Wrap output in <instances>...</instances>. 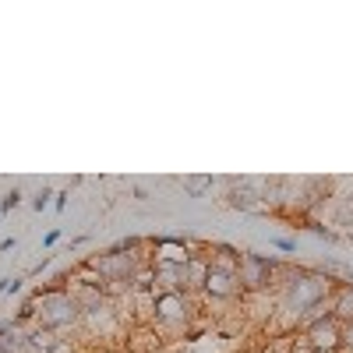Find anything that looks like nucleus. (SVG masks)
Segmentation results:
<instances>
[{
  "label": "nucleus",
  "mask_w": 353,
  "mask_h": 353,
  "mask_svg": "<svg viewBox=\"0 0 353 353\" xmlns=\"http://www.w3.org/2000/svg\"><path fill=\"white\" fill-rule=\"evenodd\" d=\"M81 325L92 332V336H113V332H121V311H117L113 301H106L103 307L85 311L81 314Z\"/></svg>",
  "instance_id": "9"
},
{
  "label": "nucleus",
  "mask_w": 353,
  "mask_h": 353,
  "mask_svg": "<svg viewBox=\"0 0 353 353\" xmlns=\"http://www.w3.org/2000/svg\"><path fill=\"white\" fill-rule=\"evenodd\" d=\"M32 304L39 307V311H36L39 325L50 329V332H68V329H78V325H81V307H78V301H74V293L64 290V286L43 290Z\"/></svg>",
  "instance_id": "2"
},
{
  "label": "nucleus",
  "mask_w": 353,
  "mask_h": 353,
  "mask_svg": "<svg viewBox=\"0 0 353 353\" xmlns=\"http://www.w3.org/2000/svg\"><path fill=\"white\" fill-rule=\"evenodd\" d=\"M8 336V325H4V321H0V339H4Z\"/></svg>",
  "instance_id": "19"
},
{
  "label": "nucleus",
  "mask_w": 353,
  "mask_h": 353,
  "mask_svg": "<svg viewBox=\"0 0 353 353\" xmlns=\"http://www.w3.org/2000/svg\"><path fill=\"white\" fill-rule=\"evenodd\" d=\"M209 272H212V258H205V254L194 251V258L184 265V290L191 293V297L205 290V279H209Z\"/></svg>",
  "instance_id": "11"
},
{
  "label": "nucleus",
  "mask_w": 353,
  "mask_h": 353,
  "mask_svg": "<svg viewBox=\"0 0 353 353\" xmlns=\"http://www.w3.org/2000/svg\"><path fill=\"white\" fill-rule=\"evenodd\" d=\"M329 314L339 321V325H350V321H353V283H339V286L332 290Z\"/></svg>",
  "instance_id": "12"
},
{
  "label": "nucleus",
  "mask_w": 353,
  "mask_h": 353,
  "mask_svg": "<svg viewBox=\"0 0 353 353\" xmlns=\"http://www.w3.org/2000/svg\"><path fill=\"white\" fill-rule=\"evenodd\" d=\"M152 297H166V293H188L184 290V269L173 265H152Z\"/></svg>",
  "instance_id": "10"
},
{
  "label": "nucleus",
  "mask_w": 353,
  "mask_h": 353,
  "mask_svg": "<svg viewBox=\"0 0 353 353\" xmlns=\"http://www.w3.org/2000/svg\"><path fill=\"white\" fill-rule=\"evenodd\" d=\"M304 350H311V353H339L343 350V325L329 314V318H321V321H314L311 329H304Z\"/></svg>",
  "instance_id": "6"
},
{
  "label": "nucleus",
  "mask_w": 353,
  "mask_h": 353,
  "mask_svg": "<svg viewBox=\"0 0 353 353\" xmlns=\"http://www.w3.org/2000/svg\"><path fill=\"white\" fill-rule=\"evenodd\" d=\"M350 237H353V226H350Z\"/></svg>",
  "instance_id": "20"
},
{
  "label": "nucleus",
  "mask_w": 353,
  "mask_h": 353,
  "mask_svg": "<svg viewBox=\"0 0 353 353\" xmlns=\"http://www.w3.org/2000/svg\"><path fill=\"white\" fill-rule=\"evenodd\" d=\"M241 286L244 293H258V290H269L279 283L283 276V265L272 258V254H258V251H241Z\"/></svg>",
  "instance_id": "3"
},
{
  "label": "nucleus",
  "mask_w": 353,
  "mask_h": 353,
  "mask_svg": "<svg viewBox=\"0 0 353 353\" xmlns=\"http://www.w3.org/2000/svg\"><path fill=\"white\" fill-rule=\"evenodd\" d=\"M88 265L99 272V279L110 286H128L131 276L138 272V265H145V254H131L128 248H113L106 254H96V258H88Z\"/></svg>",
  "instance_id": "4"
},
{
  "label": "nucleus",
  "mask_w": 353,
  "mask_h": 353,
  "mask_svg": "<svg viewBox=\"0 0 353 353\" xmlns=\"http://www.w3.org/2000/svg\"><path fill=\"white\" fill-rule=\"evenodd\" d=\"M241 293H244V286H241V276H237V272H226V269H216V265H212L209 279H205V290H201V297L230 304V301H237Z\"/></svg>",
  "instance_id": "7"
},
{
  "label": "nucleus",
  "mask_w": 353,
  "mask_h": 353,
  "mask_svg": "<svg viewBox=\"0 0 353 353\" xmlns=\"http://www.w3.org/2000/svg\"><path fill=\"white\" fill-rule=\"evenodd\" d=\"M191 194H201L205 188H212V176H184V181H181Z\"/></svg>",
  "instance_id": "14"
},
{
  "label": "nucleus",
  "mask_w": 353,
  "mask_h": 353,
  "mask_svg": "<svg viewBox=\"0 0 353 353\" xmlns=\"http://www.w3.org/2000/svg\"><path fill=\"white\" fill-rule=\"evenodd\" d=\"M269 244H272V248H279V251H286V254L297 251V241H293V237H272Z\"/></svg>",
  "instance_id": "15"
},
{
  "label": "nucleus",
  "mask_w": 353,
  "mask_h": 353,
  "mask_svg": "<svg viewBox=\"0 0 353 353\" xmlns=\"http://www.w3.org/2000/svg\"><path fill=\"white\" fill-rule=\"evenodd\" d=\"M18 201H21V191H18V188H14V191H8V194H4V201H0V212H8V209H14Z\"/></svg>",
  "instance_id": "16"
},
{
  "label": "nucleus",
  "mask_w": 353,
  "mask_h": 353,
  "mask_svg": "<svg viewBox=\"0 0 353 353\" xmlns=\"http://www.w3.org/2000/svg\"><path fill=\"white\" fill-rule=\"evenodd\" d=\"M50 198H53V194H50V191H46V188H43V191H39V194H36V201H32V205H36V209H39V212H43V209H46V205H50Z\"/></svg>",
  "instance_id": "18"
},
{
  "label": "nucleus",
  "mask_w": 353,
  "mask_h": 353,
  "mask_svg": "<svg viewBox=\"0 0 353 353\" xmlns=\"http://www.w3.org/2000/svg\"><path fill=\"white\" fill-rule=\"evenodd\" d=\"M194 258V248L176 241V237H159L152 244V265H173V269H184V265Z\"/></svg>",
  "instance_id": "8"
},
{
  "label": "nucleus",
  "mask_w": 353,
  "mask_h": 353,
  "mask_svg": "<svg viewBox=\"0 0 353 353\" xmlns=\"http://www.w3.org/2000/svg\"><path fill=\"white\" fill-rule=\"evenodd\" d=\"M28 339H32V343L39 346V353H57V350H64L61 336H57V332H50V329H43V325H36L32 332H28Z\"/></svg>",
  "instance_id": "13"
},
{
  "label": "nucleus",
  "mask_w": 353,
  "mask_h": 353,
  "mask_svg": "<svg viewBox=\"0 0 353 353\" xmlns=\"http://www.w3.org/2000/svg\"><path fill=\"white\" fill-rule=\"evenodd\" d=\"M152 318L163 329H184L194 318V301L191 293H166V297H152Z\"/></svg>",
  "instance_id": "5"
},
{
  "label": "nucleus",
  "mask_w": 353,
  "mask_h": 353,
  "mask_svg": "<svg viewBox=\"0 0 353 353\" xmlns=\"http://www.w3.org/2000/svg\"><path fill=\"white\" fill-rule=\"evenodd\" d=\"M343 350L353 353V321H350V325H343Z\"/></svg>",
  "instance_id": "17"
},
{
  "label": "nucleus",
  "mask_w": 353,
  "mask_h": 353,
  "mask_svg": "<svg viewBox=\"0 0 353 353\" xmlns=\"http://www.w3.org/2000/svg\"><path fill=\"white\" fill-rule=\"evenodd\" d=\"M276 286H279V311L297 329V321L304 314H311L314 307H325L332 301V290L339 286V279L318 272V269H283Z\"/></svg>",
  "instance_id": "1"
}]
</instances>
